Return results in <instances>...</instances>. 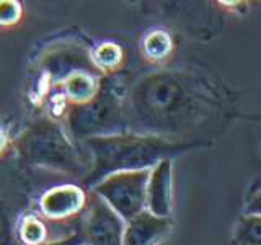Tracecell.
Instances as JSON below:
<instances>
[{"mask_svg": "<svg viewBox=\"0 0 261 245\" xmlns=\"http://www.w3.org/2000/svg\"><path fill=\"white\" fill-rule=\"evenodd\" d=\"M10 147L23 167L82 183L90 170L92 157L84 144L69 136L62 121L39 114L27 122L18 134L12 137Z\"/></svg>", "mask_w": 261, "mask_h": 245, "instance_id": "1", "label": "cell"}, {"mask_svg": "<svg viewBox=\"0 0 261 245\" xmlns=\"http://www.w3.org/2000/svg\"><path fill=\"white\" fill-rule=\"evenodd\" d=\"M82 144L92 157V170L80 183L87 191L113 174L153 168L160 160L173 159L201 145V142H178L160 134L129 131L92 137Z\"/></svg>", "mask_w": 261, "mask_h": 245, "instance_id": "2", "label": "cell"}, {"mask_svg": "<svg viewBox=\"0 0 261 245\" xmlns=\"http://www.w3.org/2000/svg\"><path fill=\"white\" fill-rule=\"evenodd\" d=\"M202 102L186 85V79L173 72H157L139 80L126 98L127 118L139 122L145 134L175 131L179 121L193 118Z\"/></svg>", "mask_w": 261, "mask_h": 245, "instance_id": "3", "label": "cell"}, {"mask_svg": "<svg viewBox=\"0 0 261 245\" xmlns=\"http://www.w3.org/2000/svg\"><path fill=\"white\" fill-rule=\"evenodd\" d=\"M75 72L103 76L93 62L92 49L77 39H57L39 51L30 67V100L43 106Z\"/></svg>", "mask_w": 261, "mask_h": 245, "instance_id": "4", "label": "cell"}, {"mask_svg": "<svg viewBox=\"0 0 261 245\" xmlns=\"http://www.w3.org/2000/svg\"><path fill=\"white\" fill-rule=\"evenodd\" d=\"M44 175L49 174L23 167L12 147L0 157V245H21L18 224L47 188L41 186L38 180Z\"/></svg>", "mask_w": 261, "mask_h": 245, "instance_id": "5", "label": "cell"}, {"mask_svg": "<svg viewBox=\"0 0 261 245\" xmlns=\"http://www.w3.org/2000/svg\"><path fill=\"white\" fill-rule=\"evenodd\" d=\"M61 121L79 144L92 137L126 133L129 128L126 98L118 93L113 79L105 76L100 93L84 105H65Z\"/></svg>", "mask_w": 261, "mask_h": 245, "instance_id": "6", "label": "cell"}, {"mask_svg": "<svg viewBox=\"0 0 261 245\" xmlns=\"http://www.w3.org/2000/svg\"><path fill=\"white\" fill-rule=\"evenodd\" d=\"M150 170L152 168L113 174L96 183L90 191L100 196L124 223H127L147 209V185Z\"/></svg>", "mask_w": 261, "mask_h": 245, "instance_id": "7", "label": "cell"}, {"mask_svg": "<svg viewBox=\"0 0 261 245\" xmlns=\"http://www.w3.org/2000/svg\"><path fill=\"white\" fill-rule=\"evenodd\" d=\"M124 226V220L100 196L88 191V204L80 220V234L84 243L122 245Z\"/></svg>", "mask_w": 261, "mask_h": 245, "instance_id": "8", "label": "cell"}, {"mask_svg": "<svg viewBox=\"0 0 261 245\" xmlns=\"http://www.w3.org/2000/svg\"><path fill=\"white\" fill-rule=\"evenodd\" d=\"M88 204V191L75 182L47 186L36 200V211L56 223L80 220Z\"/></svg>", "mask_w": 261, "mask_h": 245, "instance_id": "9", "label": "cell"}, {"mask_svg": "<svg viewBox=\"0 0 261 245\" xmlns=\"http://www.w3.org/2000/svg\"><path fill=\"white\" fill-rule=\"evenodd\" d=\"M80 220L56 223V220L39 214L36 208H33L20 220L18 240L21 245H44L54 240H61L80 231Z\"/></svg>", "mask_w": 261, "mask_h": 245, "instance_id": "10", "label": "cell"}, {"mask_svg": "<svg viewBox=\"0 0 261 245\" xmlns=\"http://www.w3.org/2000/svg\"><path fill=\"white\" fill-rule=\"evenodd\" d=\"M147 211L160 217L173 212V159L160 160L150 170L147 185Z\"/></svg>", "mask_w": 261, "mask_h": 245, "instance_id": "11", "label": "cell"}, {"mask_svg": "<svg viewBox=\"0 0 261 245\" xmlns=\"http://www.w3.org/2000/svg\"><path fill=\"white\" fill-rule=\"evenodd\" d=\"M173 219L142 211L124 226L122 245H160L173 231Z\"/></svg>", "mask_w": 261, "mask_h": 245, "instance_id": "12", "label": "cell"}, {"mask_svg": "<svg viewBox=\"0 0 261 245\" xmlns=\"http://www.w3.org/2000/svg\"><path fill=\"white\" fill-rule=\"evenodd\" d=\"M103 77L92 72H75L57 88L56 93H59L67 105L88 103L100 93Z\"/></svg>", "mask_w": 261, "mask_h": 245, "instance_id": "13", "label": "cell"}, {"mask_svg": "<svg viewBox=\"0 0 261 245\" xmlns=\"http://www.w3.org/2000/svg\"><path fill=\"white\" fill-rule=\"evenodd\" d=\"M233 245H261V217L243 214L235 223L232 234Z\"/></svg>", "mask_w": 261, "mask_h": 245, "instance_id": "14", "label": "cell"}, {"mask_svg": "<svg viewBox=\"0 0 261 245\" xmlns=\"http://www.w3.org/2000/svg\"><path fill=\"white\" fill-rule=\"evenodd\" d=\"M92 56L96 69L103 76L116 70L122 62V49L116 43H101L96 47H92Z\"/></svg>", "mask_w": 261, "mask_h": 245, "instance_id": "15", "label": "cell"}, {"mask_svg": "<svg viewBox=\"0 0 261 245\" xmlns=\"http://www.w3.org/2000/svg\"><path fill=\"white\" fill-rule=\"evenodd\" d=\"M171 47H173V39L168 35L167 31L163 30H155L150 31L149 35L144 39V54L147 59L150 61H162L171 53Z\"/></svg>", "mask_w": 261, "mask_h": 245, "instance_id": "16", "label": "cell"}, {"mask_svg": "<svg viewBox=\"0 0 261 245\" xmlns=\"http://www.w3.org/2000/svg\"><path fill=\"white\" fill-rule=\"evenodd\" d=\"M21 5L13 0H2L0 2V27H13L21 20Z\"/></svg>", "mask_w": 261, "mask_h": 245, "instance_id": "17", "label": "cell"}, {"mask_svg": "<svg viewBox=\"0 0 261 245\" xmlns=\"http://www.w3.org/2000/svg\"><path fill=\"white\" fill-rule=\"evenodd\" d=\"M243 214H247V216H259L261 217V188L248 200L247 206H245Z\"/></svg>", "mask_w": 261, "mask_h": 245, "instance_id": "18", "label": "cell"}, {"mask_svg": "<svg viewBox=\"0 0 261 245\" xmlns=\"http://www.w3.org/2000/svg\"><path fill=\"white\" fill-rule=\"evenodd\" d=\"M44 245H84V239H82V234L79 231L75 234L65 237V239L54 240V242H49V243H44Z\"/></svg>", "mask_w": 261, "mask_h": 245, "instance_id": "19", "label": "cell"}, {"mask_svg": "<svg viewBox=\"0 0 261 245\" xmlns=\"http://www.w3.org/2000/svg\"><path fill=\"white\" fill-rule=\"evenodd\" d=\"M10 141H12V137H8L7 131L0 128V157L10 149Z\"/></svg>", "mask_w": 261, "mask_h": 245, "instance_id": "20", "label": "cell"}, {"mask_svg": "<svg viewBox=\"0 0 261 245\" xmlns=\"http://www.w3.org/2000/svg\"><path fill=\"white\" fill-rule=\"evenodd\" d=\"M84 245H87V243H84Z\"/></svg>", "mask_w": 261, "mask_h": 245, "instance_id": "21", "label": "cell"}]
</instances>
